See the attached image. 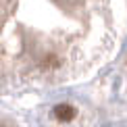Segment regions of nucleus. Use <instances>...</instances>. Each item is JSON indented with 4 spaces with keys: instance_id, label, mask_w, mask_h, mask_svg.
Returning a JSON list of instances; mask_svg holds the SVG:
<instances>
[{
    "instance_id": "nucleus-1",
    "label": "nucleus",
    "mask_w": 127,
    "mask_h": 127,
    "mask_svg": "<svg viewBox=\"0 0 127 127\" xmlns=\"http://www.w3.org/2000/svg\"><path fill=\"white\" fill-rule=\"evenodd\" d=\"M54 117L59 121H73L75 119V108L71 106V104H59V106H54Z\"/></svg>"
}]
</instances>
